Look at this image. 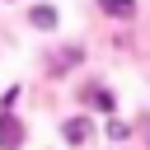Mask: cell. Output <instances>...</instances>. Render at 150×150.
I'll use <instances>...</instances> for the list:
<instances>
[{"label": "cell", "instance_id": "6da1fadb", "mask_svg": "<svg viewBox=\"0 0 150 150\" xmlns=\"http://www.w3.org/2000/svg\"><path fill=\"white\" fill-rule=\"evenodd\" d=\"M23 145V122L14 112H0V150H19Z\"/></svg>", "mask_w": 150, "mask_h": 150}, {"label": "cell", "instance_id": "7a4b0ae2", "mask_svg": "<svg viewBox=\"0 0 150 150\" xmlns=\"http://www.w3.org/2000/svg\"><path fill=\"white\" fill-rule=\"evenodd\" d=\"M28 23H33V28H56V9H52V5L28 9Z\"/></svg>", "mask_w": 150, "mask_h": 150}, {"label": "cell", "instance_id": "3957f363", "mask_svg": "<svg viewBox=\"0 0 150 150\" xmlns=\"http://www.w3.org/2000/svg\"><path fill=\"white\" fill-rule=\"evenodd\" d=\"M61 131H66V141H84V136L94 131V122H89V117H70Z\"/></svg>", "mask_w": 150, "mask_h": 150}, {"label": "cell", "instance_id": "277c9868", "mask_svg": "<svg viewBox=\"0 0 150 150\" xmlns=\"http://www.w3.org/2000/svg\"><path fill=\"white\" fill-rule=\"evenodd\" d=\"M98 9H103V14H112V19H131L136 0H98Z\"/></svg>", "mask_w": 150, "mask_h": 150}]
</instances>
